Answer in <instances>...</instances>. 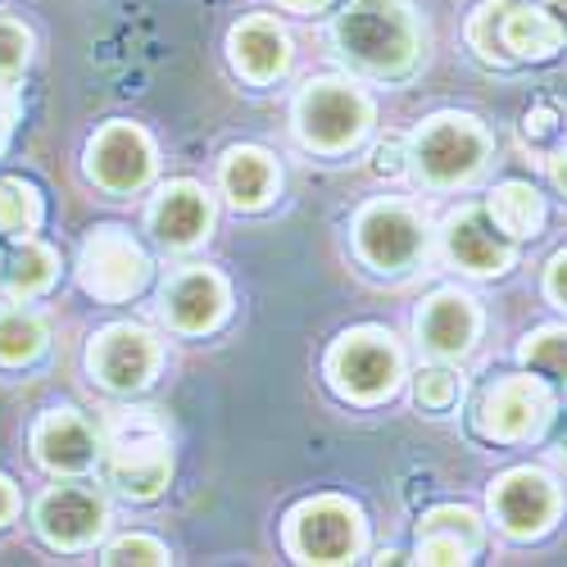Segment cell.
<instances>
[{"mask_svg": "<svg viewBox=\"0 0 567 567\" xmlns=\"http://www.w3.org/2000/svg\"><path fill=\"white\" fill-rule=\"evenodd\" d=\"M146 272V255L123 227H101L82 246V287L101 300H127L132 291H141Z\"/></svg>", "mask_w": 567, "mask_h": 567, "instance_id": "cell-6", "label": "cell"}, {"mask_svg": "<svg viewBox=\"0 0 567 567\" xmlns=\"http://www.w3.org/2000/svg\"><path fill=\"white\" fill-rule=\"evenodd\" d=\"M445 250L467 272H504L513 264L508 236H499L482 209H463L445 223Z\"/></svg>", "mask_w": 567, "mask_h": 567, "instance_id": "cell-14", "label": "cell"}, {"mask_svg": "<svg viewBox=\"0 0 567 567\" xmlns=\"http://www.w3.org/2000/svg\"><path fill=\"white\" fill-rule=\"evenodd\" d=\"M32 445H37V458L55 472H82L96 463V432L69 409L45 413L32 432Z\"/></svg>", "mask_w": 567, "mask_h": 567, "instance_id": "cell-16", "label": "cell"}, {"mask_svg": "<svg viewBox=\"0 0 567 567\" xmlns=\"http://www.w3.org/2000/svg\"><path fill=\"white\" fill-rule=\"evenodd\" d=\"M337 45L368 73H404L417 45L404 0H350L337 19Z\"/></svg>", "mask_w": 567, "mask_h": 567, "instance_id": "cell-2", "label": "cell"}, {"mask_svg": "<svg viewBox=\"0 0 567 567\" xmlns=\"http://www.w3.org/2000/svg\"><path fill=\"white\" fill-rule=\"evenodd\" d=\"M101 527H105V504L86 486H55L37 504V532L60 549H78L86 540H96Z\"/></svg>", "mask_w": 567, "mask_h": 567, "instance_id": "cell-11", "label": "cell"}, {"mask_svg": "<svg viewBox=\"0 0 567 567\" xmlns=\"http://www.w3.org/2000/svg\"><path fill=\"white\" fill-rule=\"evenodd\" d=\"M45 346V327L37 313L6 309L0 313V363H28Z\"/></svg>", "mask_w": 567, "mask_h": 567, "instance_id": "cell-23", "label": "cell"}, {"mask_svg": "<svg viewBox=\"0 0 567 567\" xmlns=\"http://www.w3.org/2000/svg\"><path fill=\"white\" fill-rule=\"evenodd\" d=\"M549 296H554L558 305H567V250L549 264Z\"/></svg>", "mask_w": 567, "mask_h": 567, "instance_id": "cell-34", "label": "cell"}, {"mask_svg": "<svg viewBox=\"0 0 567 567\" xmlns=\"http://www.w3.org/2000/svg\"><path fill=\"white\" fill-rule=\"evenodd\" d=\"M231 60L246 78L268 82L287 69V37H281V28L268 19H246L231 32Z\"/></svg>", "mask_w": 567, "mask_h": 567, "instance_id": "cell-19", "label": "cell"}, {"mask_svg": "<svg viewBox=\"0 0 567 567\" xmlns=\"http://www.w3.org/2000/svg\"><path fill=\"white\" fill-rule=\"evenodd\" d=\"M296 118L313 151H346L368 127V101L346 82H313L296 105Z\"/></svg>", "mask_w": 567, "mask_h": 567, "instance_id": "cell-4", "label": "cell"}, {"mask_svg": "<svg viewBox=\"0 0 567 567\" xmlns=\"http://www.w3.org/2000/svg\"><path fill=\"white\" fill-rule=\"evenodd\" d=\"M558 41H563V28L554 19L536 14L532 6H504V23H499L504 60H545L554 55Z\"/></svg>", "mask_w": 567, "mask_h": 567, "instance_id": "cell-21", "label": "cell"}, {"mask_svg": "<svg viewBox=\"0 0 567 567\" xmlns=\"http://www.w3.org/2000/svg\"><path fill=\"white\" fill-rule=\"evenodd\" d=\"M14 127V105L10 101H0V146H6V132Z\"/></svg>", "mask_w": 567, "mask_h": 567, "instance_id": "cell-37", "label": "cell"}, {"mask_svg": "<svg viewBox=\"0 0 567 567\" xmlns=\"http://www.w3.org/2000/svg\"><path fill=\"white\" fill-rule=\"evenodd\" d=\"M327 368H332L337 386L354 400H377V395H391L395 391V377H400V354L391 346V337L382 332H350L337 341L332 359H327Z\"/></svg>", "mask_w": 567, "mask_h": 567, "instance_id": "cell-7", "label": "cell"}, {"mask_svg": "<svg viewBox=\"0 0 567 567\" xmlns=\"http://www.w3.org/2000/svg\"><path fill=\"white\" fill-rule=\"evenodd\" d=\"M105 463H110V482L132 495V499H151L168 482V436L155 409H118L105 422Z\"/></svg>", "mask_w": 567, "mask_h": 567, "instance_id": "cell-1", "label": "cell"}, {"mask_svg": "<svg viewBox=\"0 0 567 567\" xmlns=\"http://www.w3.org/2000/svg\"><path fill=\"white\" fill-rule=\"evenodd\" d=\"M287 6H300V10H309V6H322V0H287Z\"/></svg>", "mask_w": 567, "mask_h": 567, "instance_id": "cell-40", "label": "cell"}, {"mask_svg": "<svg viewBox=\"0 0 567 567\" xmlns=\"http://www.w3.org/2000/svg\"><path fill=\"white\" fill-rule=\"evenodd\" d=\"M558 441H563V450H567V417H563V427H558Z\"/></svg>", "mask_w": 567, "mask_h": 567, "instance_id": "cell-41", "label": "cell"}, {"mask_svg": "<svg viewBox=\"0 0 567 567\" xmlns=\"http://www.w3.org/2000/svg\"><path fill=\"white\" fill-rule=\"evenodd\" d=\"M377 173H400V141H382L377 146Z\"/></svg>", "mask_w": 567, "mask_h": 567, "instance_id": "cell-35", "label": "cell"}, {"mask_svg": "<svg viewBox=\"0 0 567 567\" xmlns=\"http://www.w3.org/2000/svg\"><path fill=\"white\" fill-rule=\"evenodd\" d=\"M549 400L536 382L527 377H504V382L486 386L482 404H477V432L495 436V441H523L527 432L540 427Z\"/></svg>", "mask_w": 567, "mask_h": 567, "instance_id": "cell-10", "label": "cell"}, {"mask_svg": "<svg viewBox=\"0 0 567 567\" xmlns=\"http://www.w3.org/2000/svg\"><path fill=\"white\" fill-rule=\"evenodd\" d=\"M91 368L110 391H136L151 382L155 372V341L141 332V327H105V332L91 341Z\"/></svg>", "mask_w": 567, "mask_h": 567, "instance_id": "cell-13", "label": "cell"}, {"mask_svg": "<svg viewBox=\"0 0 567 567\" xmlns=\"http://www.w3.org/2000/svg\"><path fill=\"white\" fill-rule=\"evenodd\" d=\"M549 6V14H554V23L563 28V37H567V0H545Z\"/></svg>", "mask_w": 567, "mask_h": 567, "instance_id": "cell-38", "label": "cell"}, {"mask_svg": "<svg viewBox=\"0 0 567 567\" xmlns=\"http://www.w3.org/2000/svg\"><path fill=\"white\" fill-rule=\"evenodd\" d=\"M491 504H495V517L508 536H540L558 508V495L545 472L517 467L508 477H499V486L491 491Z\"/></svg>", "mask_w": 567, "mask_h": 567, "instance_id": "cell-12", "label": "cell"}, {"mask_svg": "<svg viewBox=\"0 0 567 567\" xmlns=\"http://www.w3.org/2000/svg\"><path fill=\"white\" fill-rule=\"evenodd\" d=\"M554 182H558V186H563V192H567V151H563V155L554 159Z\"/></svg>", "mask_w": 567, "mask_h": 567, "instance_id": "cell-39", "label": "cell"}, {"mask_svg": "<svg viewBox=\"0 0 567 567\" xmlns=\"http://www.w3.org/2000/svg\"><path fill=\"white\" fill-rule=\"evenodd\" d=\"M41 223V200L28 182L19 177H6L0 182V231L10 236H28L32 227Z\"/></svg>", "mask_w": 567, "mask_h": 567, "instance_id": "cell-25", "label": "cell"}, {"mask_svg": "<svg viewBox=\"0 0 567 567\" xmlns=\"http://www.w3.org/2000/svg\"><path fill=\"white\" fill-rule=\"evenodd\" d=\"M223 313H227V287H223V277L205 268L182 272L164 291V318L177 332H209Z\"/></svg>", "mask_w": 567, "mask_h": 567, "instance_id": "cell-15", "label": "cell"}, {"mask_svg": "<svg viewBox=\"0 0 567 567\" xmlns=\"http://www.w3.org/2000/svg\"><path fill=\"white\" fill-rule=\"evenodd\" d=\"M10 517H14V486H10L6 477H0V527H6Z\"/></svg>", "mask_w": 567, "mask_h": 567, "instance_id": "cell-36", "label": "cell"}, {"mask_svg": "<svg viewBox=\"0 0 567 567\" xmlns=\"http://www.w3.org/2000/svg\"><path fill=\"white\" fill-rule=\"evenodd\" d=\"M86 168L105 186V192H136V186L146 182L151 168H155L146 132L132 127V123H110L96 141H91Z\"/></svg>", "mask_w": 567, "mask_h": 567, "instance_id": "cell-9", "label": "cell"}, {"mask_svg": "<svg viewBox=\"0 0 567 567\" xmlns=\"http://www.w3.org/2000/svg\"><path fill=\"white\" fill-rule=\"evenodd\" d=\"M523 359L536 368V372H549V377H563L567 382V332H536L527 346H523Z\"/></svg>", "mask_w": 567, "mask_h": 567, "instance_id": "cell-26", "label": "cell"}, {"mask_svg": "<svg viewBox=\"0 0 567 567\" xmlns=\"http://www.w3.org/2000/svg\"><path fill=\"white\" fill-rule=\"evenodd\" d=\"M105 563H168V549L159 540H146V536H127V540L105 549Z\"/></svg>", "mask_w": 567, "mask_h": 567, "instance_id": "cell-31", "label": "cell"}, {"mask_svg": "<svg viewBox=\"0 0 567 567\" xmlns=\"http://www.w3.org/2000/svg\"><path fill=\"white\" fill-rule=\"evenodd\" d=\"M482 155H486L482 127L472 118H458V114L432 118L413 141V164H417L422 182H432V186H450V182L472 177L482 168Z\"/></svg>", "mask_w": 567, "mask_h": 567, "instance_id": "cell-3", "label": "cell"}, {"mask_svg": "<svg viewBox=\"0 0 567 567\" xmlns=\"http://www.w3.org/2000/svg\"><path fill=\"white\" fill-rule=\"evenodd\" d=\"M28 51H32L28 28H19L14 19H0V78L19 73L28 64Z\"/></svg>", "mask_w": 567, "mask_h": 567, "instance_id": "cell-30", "label": "cell"}, {"mask_svg": "<svg viewBox=\"0 0 567 567\" xmlns=\"http://www.w3.org/2000/svg\"><path fill=\"white\" fill-rule=\"evenodd\" d=\"M363 523L346 499H313L291 513V549L305 563H350L359 554Z\"/></svg>", "mask_w": 567, "mask_h": 567, "instance_id": "cell-5", "label": "cell"}, {"mask_svg": "<svg viewBox=\"0 0 567 567\" xmlns=\"http://www.w3.org/2000/svg\"><path fill=\"white\" fill-rule=\"evenodd\" d=\"M223 186H227V200L236 209H259L277 192V168L264 151L241 146V151H231L223 159Z\"/></svg>", "mask_w": 567, "mask_h": 567, "instance_id": "cell-20", "label": "cell"}, {"mask_svg": "<svg viewBox=\"0 0 567 567\" xmlns=\"http://www.w3.org/2000/svg\"><path fill=\"white\" fill-rule=\"evenodd\" d=\"M354 231H359V255L386 272H400L422 255V223L404 205H368Z\"/></svg>", "mask_w": 567, "mask_h": 567, "instance_id": "cell-8", "label": "cell"}, {"mask_svg": "<svg viewBox=\"0 0 567 567\" xmlns=\"http://www.w3.org/2000/svg\"><path fill=\"white\" fill-rule=\"evenodd\" d=\"M413 391H417V404L422 409H450L458 400V377L445 372V368H422Z\"/></svg>", "mask_w": 567, "mask_h": 567, "instance_id": "cell-27", "label": "cell"}, {"mask_svg": "<svg viewBox=\"0 0 567 567\" xmlns=\"http://www.w3.org/2000/svg\"><path fill=\"white\" fill-rule=\"evenodd\" d=\"M422 532H445V536H458L467 549H477V540H482L477 517H472L467 508H436V513H427V523H422Z\"/></svg>", "mask_w": 567, "mask_h": 567, "instance_id": "cell-29", "label": "cell"}, {"mask_svg": "<svg viewBox=\"0 0 567 567\" xmlns=\"http://www.w3.org/2000/svg\"><path fill=\"white\" fill-rule=\"evenodd\" d=\"M499 23H504V6H482L472 14V28H467V41L477 45L486 60H504V45H499Z\"/></svg>", "mask_w": 567, "mask_h": 567, "instance_id": "cell-28", "label": "cell"}, {"mask_svg": "<svg viewBox=\"0 0 567 567\" xmlns=\"http://www.w3.org/2000/svg\"><path fill=\"white\" fill-rule=\"evenodd\" d=\"M558 136H567V114L558 105H540L527 114V141H536V146H554Z\"/></svg>", "mask_w": 567, "mask_h": 567, "instance_id": "cell-32", "label": "cell"}, {"mask_svg": "<svg viewBox=\"0 0 567 567\" xmlns=\"http://www.w3.org/2000/svg\"><path fill=\"white\" fill-rule=\"evenodd\" d=\"M151 223H155L164 246H196L200 236H205V227H209V200H205L200 186L173 182L168 192L155 200Z\"/></svg>", "mask_w": 567, "mask_h": 567, "instance_id": "cell-17", "label": "cell"}, {"mask_svg": "<svg viewBox=\"0 0 567 567\" xmlns=\"http://www.w3.org/2000/svg\"><path fill=\"white\" fill-rule=\"evenodd\" d=\"M472 332H477V313H472V305L454 291L432 296L417 313V337L436 354H463L472 346Z\"/></svg>", "mask_w": 567, "mask_h": 567, "instance_id": "cell-18", "label": "cell"}, {"mask_svg": "<svg viewBox=\"0 0 567 567\" xmlns=\"http://www.w3.org/2000/svg\"><path fill=\"white\" fill-rule=\"evenodd\" d=\"M55 281V255L45 250V246H23L14 259H10V272H6V291L19 300L45 291Z\"/></svg>", "mask_w": 567, "mask_h": 567, "instance_id": "cell-24", "label": "cell"}, {"mask_svg": "<svg viewBox=\"0 0 567 567\" xmlns=\"http://www.w3.org/2000/svg\"><path fill=\"white\" fill-rule=\"evenodd\" d=\"M417 558L422 563H463L467 558V545L458 536H445V532H422Z\"/></svg>", "mask_w": 567, "mask_h": 567, "instance_id": "cell-33", "label": "cell"}, {"mask_svg": "<svg viewBox=\"0 0 567 567\" xmlns=\"http://www.w3.org/2000/svg\"><path fill=\"white\" fill-rule=\"evenodd\" d=\"M540 196L532 192L527 182H504L495 200H491V218L504 236H532L540 227Z\"/></svg>", "mask_w": 567, "mask_h": 567, "instance_id": "cell-22", "label": "cell"}]
</instances>
